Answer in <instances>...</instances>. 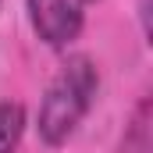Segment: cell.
Here are the masks:
<instances>
[{
    "mask_svg": "<svg viewBox=\"0 0 153 153\" xmlns=\"http://www.w3.org/2000/svg\"><path fill=\"white\" fill-rule=\"evenodd\" d=\"M25 14L36 39L50 50H68L85 29L82 0H25Z\"/></svg>",
    "mask_w": 153,
    "mask_h": 153,
    "instance_id": "obj_2",
    "label": "cell"
},
{
    "mask_svg": "<svg viewBox=\"0 0 153 153\" xmlns=\"http://www.w3.org/2000/svg\"><path fill=\"white\" fill-rule=\"evenodd\" d=\"M0 7H4V0H0Z\"/></svg>",
    "mask_w": 153,
    "mask_h": 153,
    "instance_id": "obj_5",
    "label": "cell"
},
{
    "mask_svg": "<svg viewBox=\"0 0 153 153\" xmlns=\"http://www.w3.org/2000/svg\"><path fill=\"white\" fill-rule=\"evenodd\" d=\"M85 4H100V0H82V7H85Z\"/></svg>",
    "mask_w": 153,
    "mask_h": 153,
    "instance_id": "obj_4",
    "label": "cell"
},
{
    "mask_svg": "<svg viewBox=\"0 0 153 153\" xmlns=\"http://www.w3.org/2000/svg\"><path fill=\"white\" fill-rule=\"evenodd\" d=\"M100 96V68L93 57L85 53H71L57 75L50 78L43 100L36 111V135L46 150L64 146L78 132V125L85 121V114L93 111Z\"/></svg>",
    "mask_w": 153,
    "mask_h": 153,
    "instance_id": "obj_1",
    "label": "cell"
},
{
    "mask_svg": "<svg viewBox=\"0 0 153 153\" xmlns=\"http://www.w3.org/2000/svg\"><path fill=\"white\" fill-rule=\"evenodd\" d=\"M25 103L18 100H0V153H18L22 135H25Z\"/></svg>",
    "mask_w": 153,
    "mask_h": 153,
    "instance_id": "obj_3",
    "label": "cell"
}]
</instances>
